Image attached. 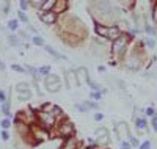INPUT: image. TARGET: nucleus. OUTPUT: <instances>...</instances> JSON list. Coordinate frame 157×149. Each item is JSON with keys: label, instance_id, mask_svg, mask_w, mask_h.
<instances>
[{"label": "nucleus", "instance_id": "obj_1", "mask_svg": "<svg viewBox=\"0 0 157 149\" xmlns=\"http://www.w3.org/2000/svg\"><path fill=\"white\" fill-rule=\"evenodd\" d=\"M96 32L101 35V36H105L112 41H116V39L121 38V32L118 27H104V25H98L96 27Z\"/></svg>", "mask_w": 157, "mask_h": 149}, {"label": "nucleus", "instance_id": "obj_2", "mask_svg": "<svg viewBox=\"0 0 157 149\" xmlns=\"http://www.w3.org/2000/svg\"><path fill=\"white\" fill-rule=\"evenodd\" d=\"M36 119H38L39 126H41L43 129H46V130L50 129V127H54L55 126V121H57V118L52 115V113H46V112H41V110L36 113Z\"/></svg>", "mask_w": 157, "mask_h": 149}, {"label": "nucleus", "instance_id": "obj_3", "mask_svg": "<svg viewBox=\"0 0 157 149\" xmlns=\"http://www.w3.org/2000/svg\"><path fill=\"white\" fill-rule=\"evenodd\" d=\"M44 86L49 93H58L61 90V82H60V77L55 74H50L47 77H44Z\"/></svg>", "mask_w": 157, "mask_h": 149}, {"label": "nucleus", "instance_id": "obj_4", "mask_svg": "<svg viewBox=\"0 0 157 149\" xmlns=\"http://www.w3.org/2000/svg\"><path fill=\"white\" fill-rule=\"evenodd\" d=\"M94 140H96V144H99V146L109 144V143H110V133H109V130H107L105 127L96 129V132H94Z\"/></svg>", "mask_w": 157, "mask_h": 149}, {"label": "nucleus", "instance_id": "obj_5", "mask_svg": "<svg viewBox=\"0 0 157 149\" xmlns=\"http://www.w3.org/2000/svg\"><path fill=\"white\" fill-rule=\"evenodd\" d=\"M58 133L61 135L63 138L74 137V133H75V127H74V124L71 123V121H64V123H61V124H60V127H58Z\"/></svg>", "mask_w": 157, "mask_h": 149}, {"label": "nucleus", "instance_id": "obj_6", "mask_svg": "<svg viewBox=\"0 0 157 149\" xmlns=\"http://www.w3.org/2000/svg\"><path fill=\"white\" fill-rule=\"evenodd\" d=\"M115 133H116V138L118 140H127V138H130V130H129V126L126 124V123H118L116 126H115Z\"/></svg>", "mask_w": 157, "mask_h": 149}, {"label": "nucleus", "instance_id": "obj_7", "mask_svg": "<svg viewBox=\"0 0 157 149\" xmlns=\"http://www.w3.org/2000/svg\"><path fill=\"white\" fill-rule=\"evenodd\" d=\"M126 46H127V38H120V39H116V41H113V53L115 55H120V53H123L124 52V49H126Z\"/></svg>", "mask_w": 157, "mask_h": 149}, {"label": "nucleus", "instance_id": "obj_8", "mask_svg": "<svg viewBox=\"0 0 157 149\" xmlns=\"http://www.w3.org/2000/svg\"><path fill=\"white\" fill-rule=\"evenodd\" d=\"M75 74H77V82H78V86H82V85H85V83L88 82L90 75H88V69H86V67L80 66V67H78V69L75 71Z\"/></svg>", "mask_w": 157, "mask_h": 149}, {"label": "nucleus", "instance_id": "obj_9", "mask_svg": "<svg viewBox=\"0 0 157 149\" xmlns=\"http://www.w3.org/2000/svg\"><path fill=\"white\" fill-rule=\"evenodd\" d=\"M126 67L130 71H137L138 67H140V58L138 55H130L126 58Z\"/></svg>", "mask_w": 157, "mask_h": 149}, {"label": "nucleus", "instance_id": "obj_10", "mask_svg": "<svg viewBox=\"0 0 157 149\" xmlns=\"http://www.w3.org/2000/svg\"><path fill=\"white\" fill-rule=\"evenodd\" d=\"M64 80H66V86H68V88L78 86V82H77V74H75V71H68V72H66V75H64Z\"/></svg>", "mask_w": 157, "mask_h": 149}, {"label": "nucleus", "instance_id": "obj_11", "mask_svg": "<svg viewBox=\"0 0 157 149\" xmlns=\"http://www.w3.org/2000/svg\"><path fill=\"white\" fill-rule=\"evenodd\" d=\"M32 132L36 135V140H46V138H49V132L46 129H43L41 126L32 127Z\"/></svg>", "mask_w": 157, "mask_h": 149}, {"label": "nucleus", "instance_id": "obj_12", "mask_svg": "<svg viewBox=\"0 0 157 149\" xmlns=\"http://www.w3.org/2000/svg\"><path fill=\"white\" fill-rule=\"evenodd\" d=\"M77 146H78L77 138L75 137H69V138H64V141H63L60 149H77Z\"/></svg>", "mask_w": 157, "mask_h": 149}, {"label": "nucleus", "instance_id": "obj_13", "mask_svg": "<svg viewBox=\"0 0 157 149\" xmlns=\"http://www.w3.org/2000/svg\"><path fill=\"white\" fill-rule=\"evenodd\" d=\"M99 10H101V13H104V14L112 13V5H110L109 0H101L99 2Z\"/></svg>", "mask_w": 157, "mask_h": 149}, {"label": "nucleus", "instance_id": "obj_14", "mask_svg": "<svg viewBox=\"0 0 157 149\" xmlns=\"http://www.w3.org/2000/svg\"><path fill=\"white\" fill-rule=\"evenodd\" d=\"M44 49H46V52L49 53V55H52V57H55L57 60H66V57H64V55H61L60 52H57V50H55L54 47H50V46H46Z\"/></svg>", "mask_w": 157, "mask_h": 149}, {"label": "nucleus", "instance_id": "obj_15", "mask_svg": "<svg viewBox=\"0 0 157 149\" xmlns=\"http://www.w3.org/2000/svg\"><path fill=\"white\" fill-rule=\"evenodd\" d=\"M134 121H135V127H137L138 130H146L148 123H146L145 118H134Z\"/></svg>", "mask_w": 157, "mask_h": 149}, {"label": "nucleus", "instance_id": "obj_16", "mask_svg": "<svg viewBox=\"0 0 157 149\" xmlns=\"http://www.w3.org/2000/svg\"><path fill=\"white\" fill-rule=\"evenodd\" d=\"M43 22L44 24H54L55 22V19H57V14H55V13H46V14H43Z\"/></svg>", "mask_w": 157, "mask_h": 149}, {"label": "nucleus", "instance_id": "obj_17", "mask_svg": "<svg viewBox=\"0 0 157 149\" xmlns=\"http://www.w3.org/2000/svg\"><path fill=\"white\" fill-rule=\"evenodd\" d=\"M17 97H19V101H30L32 99V91L30 90L17 91Z\"/></svg>", "mask_w": 157, "mask_h": 149}, {"label": "nucleus", "instance_id": "obj_18", "mask_svg": "<svg viewBox=\"0 0 157 149\" xmlns=\"http://www.w3.org/2000/svg\"><path fill=\"white\" fill-rule=\"evenodd\" d=\"M82 104L85 105L86 110H98V108H99L98 102H94V101H83Z\"/></svg>", "mask_w": 157, "mask_h": 149}, {"label": "nucleus", "instance_id": "obj_19", "mask_svg": "<svg viewBox=\"0 0 157 149\" xmlns=\"http://www.w3.org/2000/svg\"><path fill=\"white\" fill-rule=\"evenodd\" d=\"M0 110H2V113H3V115H6L8 118L11 116V115H10V102H8V101H6V102H3L2 105H0Z\"/></svg>", "mask_w": 157, "mask_h": 149}, {"label": "nucleus", "instance_id": "obj_20", "mask_svg": "<svg viewBox=\"0 0 157 149\" xmlns=\"http://www.w3.org/2000/svg\"><path fill=\"white\" fill-rule=\"evenodd\" d=\"M38 72L41 74V75H44V77L50 75V66H43V67H39V69H38Z\"/></svg>", "mask_w": 157, "mask_h": 149}, {"label": "nucleus", "instance_id": "obj_21", "mask_svg": "<svg viewBox=\"0 0 157 149\" xmlns=\"http://www.w3.org/2000/svg\"><path fill=\"white\" fill-rule=\"evenodd\" d=\"M10 126H11V121H10V118H5V119L0 121V127H2L3 130L10 129Z\"/></svg>", "mask_w": 157, "mask_h": 149}, {"label": "nucleus", "instance_id": "obj_22", "mask_svg": "<svg viewBox=\"0 0 157 149\" xmlns=\"http://www.w3.org/2000/svg\"><path fill=\"white\" fill-rule=\"evenodd\" d=\"M86 83L91 86V90H93V91H101V85H99V83H96V82H93L91 78H88V82H86Z\"/></svg>", "mask_w": 157, "mask_h": 149}, {"label": "nucleus", "instance_id": "obj_23", "mask_svg": "<svg viewBox=\"0 0 157 149\" xmlns=\"http://www.w3.org/2000/svg\"><path fill=\"white\" fill-rule=\"evenodd\" d=\"M8 43H10L11 46H19V44H21V43H19V39H17V36H14V35L8 36Z\"/></svg>", "mask_w": 157, "mask_h": 149}, {"label": "nucleus", "instance_id": "obj_24", "mask_svg": "<svg viewBox=\"0 0 157 149\" xmlns=\"http://www.w3.org/2000/svg\"><path fill=\"white\" fill-rule=\"evenodd\" d=\"M101 97H102V91H93L91 93V99H93L94 102L101 101Z\"/></svg>", "mask_w": 157, "mask_h": 149}, {"label": "nucleus", "instance_id": "obj_25", "mask_svg": "<svg viewBox=\"0 0 157 149\" xmlns=\"http://www.w3.org/2000/svg\"><path fill=\"white\" fill-rule=\"evenodd\" d=\"M138 149H152V141H149V140L143 141V143L138 146Z\"/></svg>", "mask_w": 157, "mask_h": 149}, {"label": "nucleus", "instance_id": "obj_26", "mask_svg": "<svg viewBox=\"0 0 157 149\" xmlns=\"http://www.w3.org/2000/svg\"><path fill=\"white\" fill-rule=\"evenodd\" d=\"M145 115H146V116H151V118H152V116L155 115V108H154L152 105H151V107H146V108H145Z\"/></svg>", "mask_w": 157, "mask_h": 149}, {"label": "nucleus", "instance_id": "obj_27", "mask_svg": "<svg viewBox=\"0 0 157 149\" xmlns=\"http://www.w3.org/2000/svg\"><path fill=\"white\" fill-rule=\"evenodd\" d=\"M145 44L148 46V49H154L155 47V41H154L152 38H146L145 39Z\"/></svg>", "mask_w": 157, "mask_h": 149}, {"label": "nucleus", "instance_id": "obj_28", "mask_svg": "<svg viewBox=\"0 0 157 149\" xmlns=\"http://www.w3.org/2000/svg\"><path fill=\"white\" fill-rule=\"evenodd\" d=\"M24 90H29V83H25V82H21V83H17V86H16V91H24Z\"/></svg>", "mask_w": 157, "mask_h": 149}, {"label": "nucleus", "instance_id": "obj_29", "mask_svg": "<svg viewBox=\"0 0 157 149\" xmlns=\"http://www.w3.org/2000/svg\"><path fill=\"white\" fill-rule=\"evenodd\" d=\"M33 44H36V46H43V44H44V39H43V38H39V36H33Z\"/></svg>", "mask_w": 157, "mask_h": 149}, {"label": "nucleus", "instance_id": "obj_30", "mask_svg": "<svg viewBox=\"0 0 157 149\" xmlns=\"http://www.w3.org/2000/svg\"><path fill=\"white\" fill-rule=\"evenodd\" d=\"M11 69H13V71H16V72H25L24 66H19V64H13V66H11Z\"/></svg>", "mask_w": 157, "mask_h": 149}, {"label": "nucleus", "instance_id": "obj_31", "mask_svg": "<svg viewBox=\"0 0 157 149\" xmlns=\"http://www.w3.org/2000/svg\"><path fill=\"white\" fill-rule=\"evenodd\" d=\"M151 126H152V129L157 132V113H155V115L151 118Z\"/></svg>", "mask_w": 157, "mask_h": 149}, {"label": "nucleus", "instance_id": "obj_32", "mask_svg": "<svg viewBox=\"0 0 157 149\" xmlns=\"http://www.w3.org/2000/svg\"><path fill=\"white\" fill-rule=\"evenodd\" d=\"M121 149H132V144H130L127 140H123L121 141Z\"/></svg>", "mask_w": 157, "mask_h": 149}, {"label": "nucleus", "instance_id": "obj_33", "mask_svg": "<svg viewBox=\"0 0 157 149\" xmlns=\"http://www.w3.org/2000/svg\"><path fill=\"white\" fill-rule=\"evenodd\" d=\"M8 29L10 30H17V22L16 21H10L8 22Z\"/></svg>", "mask_w": 157, "mask_h": 149}, {"label": "nucleus", "instance_id": "obj_34", "mask_svg": "<svg viewBox=\"0 0 157 149\" xmlns=\"http://www.w3.org/2000/svg\"><path fill=\"white\" fill-rule=\"evenodd\" d=\"M0 137H2V140H3V141H8V140H10V133H8V130H2Z\"/></svg>", "mask_w": 157, "mask_h": 149}, {"label": "nucleus", "instance_id": "obj_35", "mask_svg": "<svg viewBox=\"0 0 157 149\" xmlns=\"http://www.w3.org/2000/svg\"><path fill=\"white\" fill-rule=\"evenodd\" d=\"M75 108H77V110L80 112V113H85V112H88L86 108H85V105H83V104H75Z\"/></svg>", "mask_w": 157, "mask_h": 149}, {"label": "nucleus", "instance_id": "obj_36", "mask_svg": "<svg viewBox=\"0 0 157 149\" xmlns=\"http://www.w3.org/2000/svg\"><path fill=\"white\" fill-rule=\"evenodd\" d=\"M55 2H57V0H47V2L44 3V6H43V8H44V10H49L50 6H54V3H55Z\"/></svg>", "mask_w": 157, "mask_h": 149}, {"label": "nucleus", "instance_id": "obj_37", "mask_svg": "<svg viewBox=\"0 0 157 149\" xmlns=\"http://www.w3.org/2000/svg\"><path fill=\"white\" fill-rule=\"evenodd\" d=\"M3 102H6V93L3 90H0V104H3Z\"/></svg>", "mask_w": 157, "mask_h": 149}, {"label": "nucleus", "instance_id": "obj_38", "mask_svg": "<svg viewBox=\"0 0 157 149\" xmlns=\"http://www.w3.org/2000/svg\"><path fill=\"white\" fill-rule=\"evenodd\" d=\"M145 30H146V33H149V35L155 36V30L152 29V27H149V25H145Z\"/></svg>", "mask_w": 157, "mask_h": 149}, {"label": "nucleus", "instance_id": "obj_39", "mask_svg": "<svg viewBox=\"0 0 157 149\" xmlns=\"http://www.w3.org/2000/svg\"><path fill=\"white\" fill-rule=\"evenodd\" d=\"M129 143L132 144V147H134V146H138V140H137L135 137H130V138H129Z\"/></svg>", "mask_w": 157, "mask_h": 149}, {"label": "nucleus", "instance_id": "obj_40", "mask_svg": "<svg viewBox=\"0 0 157 149\" xmlns=\"http://www.w3.org/2000/svg\"><path fill=\"white\" fill-rule=\"evenodd\" d=\"M102 119H104V115L99 113V112H96L94 113V121H102Z\"/></svg>", "mask_w": 157, "mask_h": 149}, {"label": "nucleus", "instance_id": "obj_41", "mask_svg": "<svg viewBox=\"0 0 157 149\" xmlns=\"http://www.w3.org/2000/svg\"><path fill=\"white\" fill-rule=\"evenodd\" d=\"M19 19H21L22 22H25V24H27V22H29V19H27V16H25V14H24V13H19Z\"/></svg>", "mask_w": 157, "mask_h": 149}, {"label": "nucleus", "instance_id": "obj_42", "mask_svg": "<svg viewBox=\"0 0 157 149\" xmlns=\"http://www.w3.org/2000/svg\"><path fill=\"white\" fill-rule=\"evenodd\" d=\"M32 2H33L35 5H43V3L46 2V0H32Z\"/></svg>", "mask_w": 157, "mask_h": 149}, {"label": "nucleus", "instance_id": "obj_43", "mask_svg": "<svg viewBox=\"0 0 157 149\" xmlns=\"http://www.w3.org/2000/svg\"><path fill=\"white\" fill-rule=\"evenodd\" d=\"M21 8H22V10L27 8V2H25V0H21Z\"/></svg>", "mask_w": 157, "mask_h": 149}, {"label": "nucleus", "instance_id": "obj_44", "mask_svg": "<svg viewBox=\"0 0 157 149\" xmlns=\"http://www.w3.org/2000/svg\"><path fill=\"white\" fill-rule=\"evenodd\" d=\"M98 71L99 72H105V66H98Z\"/></svg>", "mask_w": 157, "mask_h": 149}, {"label": "nucleus", "instance_id": "obj_45", "mask_svg": "<svg viewBox=\"0 0 157 149\" xmlns=\"http://www.w3.org/2000/svg\"><path fill=\"white\" fill-rule=\"evenodd\" d=\"M154 22L157 24V6L154 8Z\"/></svg>", "mask_w": 157, "mask_h": 149}, {"label": "nucleus", "instance_id": "obj_46", "mask_svg": "<svg viewBox=\"0 0 157 149\" xmlns=\"http://www.w3.org/2000/svg\"><path fill=\"white\" fill-rule=\"evenodd\" d=\"M0 71H2V72L5 71V63L3 61H0Z\"/></svg>", "mask_w": 157, "mask_h": 149}, {"label": "nucleus", "instance_id": "obj_47", "mask_svg": "<svg viewBox=\"0 0 157 149\" xmlns=\"http://www.w3.org/2000/svg\"><path fill=\"white\" fill-rule=\"evenodd\" d=\"M88 149H93V147H88Z\"/></svg>", "mask_w": 157, "mask_h": 149}]
</instances>
